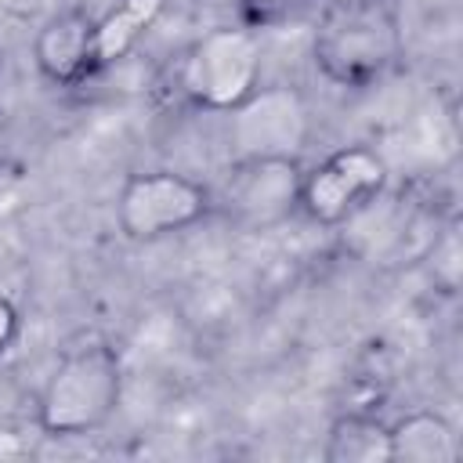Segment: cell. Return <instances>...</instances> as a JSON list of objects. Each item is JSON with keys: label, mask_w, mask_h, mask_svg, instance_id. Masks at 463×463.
Wrapping results in <instances>:
<instances>
[{"label": "cell", "mask_w": 463, "mask_h": 463, "mask_svg": "<svg viewBox=\"0 0 463 463\" xmlns=\"http://www.w3.org/2000/svg\"><path fill=\"white\" fill-rule=\"evenodd\" d=\"M123 398V362L105 340L69 347L47 373L36 398V427L47 438H83L101 430Z\"/></svg>", "instance_id": "cell-1"}, {"label": "cell", "mask_w": 463, "mask_h": 463, "mask_svg": "<svg viewBox=\"0 0 463 463\" xmlns=\"http://www.w3.org/2000/svg\"><path fill=\"white\" fill-rule=\"evenodd\" d=\"M315 69L344 90L376 87L402 58V29L394 11L376 4H333L311 40Z\"/></svg>", "instance_id": "cell-2"}, {"label": "cell", "mask_w": 463, "mask_h": 463, "mask_svg": "<svg viewBox=\"0 0 463 463\" xmlns=\"http://www.w3.org/2000/svg\"><path fill=\"white\" fill-rule=\"evenodd\" d=\"M260 33L246 25H217L177 54L174 90L199 112L228 116L260 87Z\"/></svg>", "instance_id": "cell-3"}, {"label": "cell", "mask_w": 463, "mask_h": 463, "mask_svg": "<svg viewBox=\"0 0 463 463\" xmlns=\"http://www.w3.org/2000/svg\"><path fill=\"white\" fill-rule=\"evenodd\" d=\"M213 213V192L181 170H141L119 184L116 228L130 242L181 235Z\"/></svg>", "instance_id": "cell-4"}, {"label": "cell", "mask_w": 463, "mask_h": 463, "mask_svg": "<svg viewBox=\"0 0 463 463\" xmlns=\"http://www.w3.org/2000/svg\"><path fill=\"white\" fill-rule=\"evenodd\" d=\"M387 184V159L373 145H340L311 170H304L297 210L318 224L336 228L362 213Z\"/></svg>", "instance_id": "cell-5"}, {"label": "cell", "mask_w": 463, "mask_h": 463, "mask_svg": "<svg viewBox=\"0 0 463 463\" xmlns=\"http://www.w3.org/2000/svg\"><path fill=\"white\" fill-rule=\"evenodd\" d=\"M311 134V112L293 87H257L239 109L228 112V141L235 159L250 156H297Z\"/></svg>", "instance_id": "cell-6"}, {"label": "cell", "mask_w": 463, "mask_h": 463, "mask_svg": "<svg viewBox=\"0 0 463 463\" xmlns=\"http://www.w3.org/2000/svg\"><path fill=\"white\" fill-rule=\"evenodd\" d=\"M300 181H304V166L297 163V156H250V159H235L224 199L242 221L268 224L297 210Z\"/></svg>", "instance_id": "cell-7"}, {"label": "cell", "mask_w": 463, "mask_h": 463, "mask_svg": "<svg viewBox=\"0 0 463 463\" xmlns=\"http://www.w3.org/2000/svg\"><path fill=\"white\" fill-rule=\"evenodd\" d=\"M90 33H94V14H87L80 7H65L58 14H51L33 36L36 72L51 87H65V90L83 87L87 80H94Z\"/></svg>", "instance_id": "cell-8"}, {"label": "cell", "mask_w": 463, "mask_h": 463, "mask_svg": "<svg viewBox=\"0 0 463 463\" xmlns=\"http://www.w3.org/2000/svg\"><path fill=\"white\" fill-rule=\"evenodd\" d=\"M459 434L434 409H409L387 423V463H456Z\"/></svg>", "instance_id": "cell-9"}, {"label": "cell", "mask_w": 463, "mask_h": 463, "mask_svg": "<svg viewBox=\"0 0 463 463\" xmlns=\"http://www.w3.org/2000/svg\"><path fill=\"white\" fill-rule=\"evenodd\" d=\"M163 11H166V0H119L105 14H98L94 33H90V69H94V76L119 65L137 47V40L159 22Z\"/></svg>", "instance_id": "cell-10"}, {"label": "cell", "mask_w": 463, "mask_h": 463, "mask_svg": "<svg viewBox=\"0 0 463 463\" xmlns=\"http://www.w3.org/2000/svg\"><path fill=\"white\" fill-rule=\"evenodd\" d=\"M329 463H387V423L373 412H344L326 434Z\"/></svg>", "instance_id": "cell-11"}, {"label": "cell", "mask_w": 463, "mask_h": 463, "mask_svg": "<svg viewBox=\"0 0 463 463\" xmlns=\"http://www.w3.org/2000/svg\"><path fill=\"white\" fill-rule=\"evenodd\" d=\"M311 0H239V25L264 33L293 22Z\"/></svg>", "instance_id": "cell-12"}, {"label": "cell", "mask_w": 463, "mask_h": 463, "mask_svg": "<svg viewBox=\"0 0 463 463\" xmlns=\"http://www.w3.org/2000/svg\"><path fill=\"white\" fill-rule=\"evenodd\" d=\"M18 333H22V315H18L14 300L0 293V358H4V354L14 347Z\"/></svg>", "instance_id": "cell-13"}, {"label": "cell", "mask_w": 463, "mask_h": 463, "mask_svg": "<svg viewBox=\"0 0 463 463\" xmlns=\"http://www.w3.org/2000/svg\"><path fill=\"white\" fill-rule=\"evenodd\" d=\"M333 4H376V0H326V7H333Z\"/></svg>", "instance_id": "cell-14"}]
</instances>
